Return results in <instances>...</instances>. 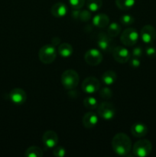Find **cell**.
<instances>
[{
    "label": "cell",
    "mask_w": 156,
    "mask_h": 157,
    "mask_svg": "<svg viewBox=\"0 0 156 157\" xmlns=\"http://www.w3.org/2000/svg\"><path fill=\"white\" fill-rule=\"evenodd\" d=\"M112 147L118 156H128L132 149L131 139L124 133H116L112 140Z\"/></svg>",
    "instance_id": "1"
},
{
    "label": "cell",
    "mask_w": 156,
    "mask_h": 157,
    "mask_svg": "<svg viewBox=\"0 0 156 157\" xmlns=\"http://www.w3.org/2000/svg\"><path fill=\"white\" fill-rule=\"evenodd\" d=\"M80 81V77L77 72L73 69H69L63 72L61 75V83L67 90L76 88Z\"/></svg>",
    "instance_id": "2"
},
{
    "label": "cell",
    "mask_w": 156,
    "mask_h": 157,
    "mask_svg": "<svg viewBox=\"0 0 156 157\" xmlns=\"http://www.w3.org/2000/svg\"><path fill=\"white\" fill-rule=\"evenodd\" d=\"M39 60L45 64L53 63L57 58V51L52 44H45L40 48L38 52Z\"/></svg>",
    "instance_id": "3"
},
{
    "label": "cell",
    "mask_w": 156,
    "mask_h": 157,
    "mask_svg": "<svg viewBox=\"0 0 156 157\" xmlns=\"http://www.w3.org/2000/svg\"><path fill=\"white\" fill-rule=\"evenodd\" d=\"M152 150V144L148 140H139L133 146V154L138 157L148 156Z\"/></svg>",
    "instance_id": "4"
},
{
    "label": "cell",
    "mask_w": 156,
    "mask_h": 157,
    "mask_svg": "<svg viewBox=\"0 0 156 157\" xmlns=\"http://www.w3.org/2000/svg\"><path fill=\"white\" fill-rule=\"evenodd\" d=\"M96 44L99 49L106 53H112L115 48V43L113 38L105 32H101L99 34Z\"/></svg>",
    "instance_id": "5"
},
{
    "label": "cell",
    "mask_w": 156,
    "mask_h": 157,
    "mask_svg": "<svg viewBox=\"0 0 156 157\" xmlns=\"http://www.w3.org/2000/svg\"><path fill=\"white\" fill-rule=\"evenodd\" d=\"M139 35L136 29L133 28H128L125 29L121 34L120 41L125 46H131L135 45L139 41Z\"/></svg>",
    "instance_id": "6"
},
{
    "label": "cell",
    "mask_w": 156,
    "mask_h": 157,
    "mask_svg": "<svg viewBox=\"0 0 156 157\" xmlns=\"http://www.w3.org/2000/svg\"><path fill=\"white\" fill-rule=\"evenodd\" d=\"M96 109L98 115L105 121H110L113 119L116 115L115 107L110 102H102Z\"/></svg>",
    "instance_id": "7"
},
{
    "label": "cell",
    "mask_w": 156,
    "mask_h": 157,
    "mask_svg": "<svg viewBox=\"0 0 156 157\" xmlns=\"http://www.w3.org/2000/svg\"><path fill=\"white\" fill-rule=\"evenodd\" d=\"M100 88V82L95 77H88L82 84V90L88 94L96 93Z\"/></svg>",
    "instance_id": "8"
},
{
    "label": "cell",
    "mask_w": 156,
    "mask_h": 157,
    "mask_svg": "<svg viewBox=\"0 0 156 157\" xmlns=\"http://www.w3.org/2000/svg\"><path fill=\"white\" fill-rule=\"evenodd\" d=\"M84 60L89 65H99L102 61V55L98 49L92 48L86 52L84 55Z\"/></svg>",
    "instance_id": "9"
},
{
    "label": "cell",
    "mask_w": 156,
    "mask_h": 157,
    "mask_svg": "<svg viewBox=\"0 0 156 157\" xmlns=\"http://www.w3.org/2000/svg\"><path fill=\"white\" fill-rule=\"evenodd\" d=\"M112 54H113V57L115 61L120 64H125L128 62L131 58V54L129 51L126 48L122 47V46L115 47Z\"/></svg>",
    "instance_id": "10"
},
{
    "label": "cell",
    "mask_w": 156,
    "mask_h": 157,
    "mask_svg": "<svg viewBox=\"0 0 156 157\" xmlns=\"http://www.w3.org/2000/svg\"><path fill=\"white\" fill-rule=\"evenodd\" d=\"M141 39L145 44H151L156 38V30L153 26L146 25L143 26L140 32Z\"/></svg>",
    "instance_id": "11"
},
{
    "label": "cell",
    "mask_w": 156,
    "mask_h": 157,
    "mask_svg": "<svg viewBox=\"0 0 156 157\" xmlns=\"http://www.w3.org/2000/svg\"><path fill=\"white\" fill-rule=\"evenodd\" d=\"M42 142L44 147L48 149L54 148L58 144V136L54 130H47L42 136Z\"/></svg>",
    "instance_id": "12"
},
{
    "label": "cell",
    "mask_w": 156,
    "mask_h": 157,
    "mask_svg": "<svg viewBox=\"0 0 156 157\" xmlns=\"http://www.w3.org/2000/svg\"><path fill=\"white\" fill-rule=\"evenodd\" d=\"M9 98L13 104L21 105L25 103L27 100V94L21 88H14L9 93Z\"/></svg>",
    "instance_id": "13"
},
{
    "label": "cell",
    "mask_w": 156,
    "mask_h": 157,
    "mask_svg": "<svg viewBox=\"0 0 156 157\" xmlns=\"http://www.w3.org/2000/svg\"><path fill=\"white\" fill-rule=\"evenodd\" d=\"M82 123L85 128H93L98 124V116L93 112H88L83 117Z\"/></svg>",
    "instance_id": "14"
},
{
    "label": "cell",
    "mask_w": 156,
    "mask_h": 157,
    "mask_svg": "<svg viewBox=\"0 0 156 157\" xmlns=\"http://www.w3.org/2000/svg\"><path fill=\"white\" fill-rule=\"evenodd\" d=\"M50 12L55 18H63L67 13V6L64 2H57L52 6Z\"/></svg>",
    "instance_id": "15"
},
{
    "label": "cell",
    "mask_w": 156,
    "mask_h": 157,
    "mask_svg": "<svg viewBox=\"0 0 156 157\" xmlns=\"http://www.w3.org/2000/svg\"><path fill=\"white\" fill-rule=\"evenodd\" d=\"M131 133L136 137H143L148 133V127L142 123H136L132 126Z\"/></svg>",
    "instance_id": "16"
},
{
    "label": "cell",
    "mask_w": 156,
    "mask_h": 157,
    "mask_svg": "<svg viewBox=\"0 0 156 157\" xmlns=\"http://www.w3.org/2000/svg\"><path fill=\"white\" fill-rule=\"evenodd\" d=\"M93 24L99 29H104L110 24V18L104 13L97 14L93 17Z\"/></svg>",
    "instance_id": "17"
},
{
    "label": "cell",
    "mask_w": 156,
    "mask_h": 157,
    "mask_svg": "<svg viewBox=\"0 0 156 157\" xmlns=\"http://www.w3.org/2000/svg\"><path fill=\"white\" fill-rule=\"evenodd\" d=\"M117 78V75L113 71H106L102 75V81L106 85H112L114 84Z\"/></svg>",
    "instance_id": "18"
},
{
    "label": "cell",
    "mask_w": 156,
    "mask_h": 157,
    "mask_svg": "<svg viewBox=\"0 0 156 157\" xmlns=\"http://www.w3.org/2000/svg\"><path fill=\"white\" fill-rule=\"evenodd\" d=\"M73 52V47L68 43H63L58 46V52L63 58H69L72 55Z\"/></svg>",
    "instance_id": "19"
},
{
    "label": "cell",
    "mask_w": 156,
    "mask_h": 157,
    "mask_svg": "<svg viewBox=\"0 0 156 157\" xmlns=\"http://www.w3.org/2000/svg\"><path fill=\"white\" fill-rule=\"evenodd\" d=\"M136 0H116V5L119 9L123 11L129 10L135 6Z\"/></svg>",
    "instance_id": "20"
},
{
    "label": "cell",
    "mask_w": 156,
    "mask_h": 157,
    "mask_svg": "<svg viewBox=\"0 0 156 157\" xmlns=\"http://www.w3.org/2000/svg\"><path fill=\"white\" fill-rule=\"evenodd\" d=\"M121 32V26L117 22H112L109 24L107 28V34L112 38L117 37Z\"/></svg>",
    "instance_id": "21"
},
{
    "label": "cell",
    "mask_w": 156,
    "mask_h": 157,
    "mask_svg": "<svg viewBox=\"0 0 156 157\" xmlns=\"http://www.w3.org/2000/svg\"><path fill=\"white\" fill-rule=\"evenodd\" d=\"M84 105L88 110H95L98 107V101L94 97L87 96L84 98Z\"/></svg>",
    "instance_id": "22"
},
{
    "label": "cell",
    "mask_w": 156,
    "mask_h": 157,
    "mask_svg": "<svg viewBox=\"0 0 156 157\" xmlns=\"http://www.w3.org/2000/svg\"><path fill=\"white\" fill-rule=\"evenodd\" d=\"M24 156L26 157H41L43 156V152L39 147L32 146L26 150Z\"/></svg>",
    "instance_id": "23"
},
{
    "label": "cell",
    "mask_w": 156,
    "mask_h": 157,
    "mask_svg": "<svg viewBox=\"0 0 156 157\" xmlns=\"http://www.w3.org/2000/svg\"><path fill=\"white\" fill-rule=\"evenodd\" d=\"M102 6V0H87V9L90 12H97L101 9Z\"/></svg>",
    "instance_id": "24"
},
{
    "label": "cell",
    "mask_w": 156,
    "mask_h": 157,
    "mask_svg": "<svg viewBox=\"0 0 156 157\" xmlns=\"http://www.w3.org/2000/svg\"><path fill=\"white\" fill-rule=\"evenodd\" d=\"M99 95L103 99H110L113 97V91H112L110 87H102L101 90H99Z\"/></svg>",
    "instance_id": "25"
},
{
    "label": "cell",
    "mask_w": 156,
    "mask_h": 157,
    "mask_svg": "<svg viewBox=\"0 0 156 157\" xmlns=\"http://www.w3.org/2000/svg\"><path fill=\"white\" fill-rule=\"evenodd\" d=\"M85 0H69L70 6L73 9H80L85 4Z\"/></svg>",
    "instance_id": "26"
},
{
    "label": "cell",
    "mask_w": 156,
    "mask_h": 157,
    "mask_svg": "<svg viewBox=\"0 0 156 157\" xmlns=\"http://www.w3.org/2000/svg\"><path fill=\"white\" fill-rule=\"evenodd\" d=\"M90 18H91V12L90 11L85 9V10H80V14L79 19L80 21H84V22H87V21H90Z\"/></svg>",
    "instance_id": "27"
},
{
    "label": "cell",
    "mask_w": 156,
    "mask_h": 157,
    "mask_svg": "<svg viewBox=\"0 0 156 157\" xmlns=\"http://www.w3.org/2000/svg\"><path fill=\"white\" fill-rule=\"evenodd\" d=\"M135 19L131 15H123L120 18V21L124 25H130L134 22Z\"/></svg>",
    "instance_id": "28"
},
{
    "label": "cell",
    "mask_w": 156,
    "mask_h": 157,
    "mask_svg": "<svg viewBox=\"0 0 156 157\" xmlns=\"http://www.w3.org/2000/svg\"><path fill=\"white\" fill-rule=\"evenodd\" d=\"M53 155L56 157H63L66 155V150L62 147H55L53 150Z\"/></svg>",
    "instance_id": "29"
},
{
    "label": "cell",
    "mask_w": 156,
    "mask_h": 157,
    "mask_svg": "<svg viewBox=\"0 0 156 157\" xmlns=\"http://www.w3.org/2000/svg\"><path fill=\"white\" fill-rule=\"evenodd\" d=\"M142 53H143V52H142V49L141 47H136L132 51V55L135 58H141L142 56Z\"/></svg>",
    "instance_id": "30"
},
{
    "label": "cell",
    "mask_w": 156,
    "mask_h": 157,
    "mask_svg": "<svg viewBox=\"0 0 156 157\" xmlns=\"http://www.w3.org/2000/svg\"><path fill=\"white\" fill-rule=\"evenodd\" d=\"M145 52H146L147 56H148L149 58H154L156 56V49L153 46H149L147 48Z\"/></svg>",
    "instance_id": "31"
},
{
    "label": "cell",
    "mask_w": 156,
    "mask_h": 157,
    "mask_svg": "<svg viewBox=\"0 0 156 157\" xmlns=\"http://www.w3.org/2000/svg\"><path fill=\"white\" fill-rule=\"evenodd\" d=\"M128 61H129L130 65L133 67H139L141 64V61L139 58H135V57H133L132 58H130Z\"/></svg>",
    "instance_id": "32"
},
{
    "label": "cell",
    "mask_w": 156,
    "mask_h": 157,
    "mask_svg": "<svg viewBox=\"0 0 156 157\" xmlns=\"http://www.w3.org/2000/svg\"><path fill=\"white\" fill-rule=\"evenodd\" d=\"M80 14V9H73L71 12L72 18L74 19H79Z\"/></svg>",
    "instance_id": "33"
},
{
    "label": "cell",
    "mask_w": 156,
    "mask_h": 157,
    "mask_svg": "<svg viewBox=\"0 0 156 157\" xmlns=\"http://www.w3.org/2000/svg\"><path fill=\"white\" fill-rule=\"evenodd\" d=\"M60 43H61V38H58V37H54V38H52L51 41V44L55 46H59Z\"/></svg>",
    "instance_id": "34"
}]
</instances>
